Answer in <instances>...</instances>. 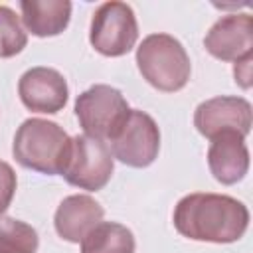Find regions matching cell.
<instances>
[{
	"instance_id": "9a60e30c",
	"label": "cell",
	"mask_w": 253,
	"mask_h": 253,
	"mask_svg": "<svg viewBox=\"0 0 253 253\" xmlns=\"http://www.w3.org/2000/svg\"><path fill=\"white\" fill-rule=\"evenodd\" d=\"M38 233L32 225L0 215V253H36Z\"/></svg>"
},
{
	"instance_id": "8992f818",
	"label": "cell",
	"mask_w": 253,
	"mask_h": 253,
	"mask_svg": "<svg viewBox=\"0 0 253 253\" xmlns=\"http://www.w3.org/2000/svg\"><path fill=\"white\" fill-rule=\"evenodd\" d=\"M113 154L107 142L89 134H77L71 138V154L61 176L81 190L97 192L113 176Z\"/></svg>"
},
{
	"instance_id": "5bb4252c",
	"label": "cell",
	"mask_w": 253,
	"mask_h": 253,
	"mask_svg": "<svg viewBox=\"0 0 253 253\" xmlns=\"http://www.w3.org/2000/svg\"><path fill=\"white\" fill-rule=\"evenodd\" d=\"M81 253H134V237L121 223L101 221L83 237Z\"/></svg>"
},
{
	"instance_id": "5b68a950",
	"label": "cell",
	"mask_w": 253,
	"mask_h": 253,
	"mask_svg": "<svg viewBox=\"0 0 253 253\" xmlns=\"http://www.w3.org/2000/svg\"><path fill=\"white\" fill-rule=\"evenodd\" d=\"M138 38V26L134 12L125 2L101 4L91 20L89 42L91 45L109 57L125 55L132 49Z\"/></svg>"
},
{
	"instance_id": "8fae6325",
	"label": "cell",
	"mask_w": 253,
	"mask_h": 253,
	"mask_svg": "<svg viewBox=\"0 0 253 253\" xmlns=\"http://www.w3.org/2000/svg\"><path fill=\"white\" fill-rule=\"evenodd\" d=\"M208 164L213 178L221 184L239 182L249 170V150L241 134L225 132L211 138Z\"/></svg>"
},
{
	"instance_id": "52a82bcc",
	"label": "cell",
	"mask_w": 253,
	"mask_h": 253,
	"mask_svg": "<svg viewBox=\"0 0 253 253\" xmlns=\"http://www.w3.org/2000/svg\"><path fill=\"white\" fill-rule=\"evenodd\" d=\"M115 158L132 168H144L154 162L160 148V130L154 119L142 111L128 113L126 121L111 140Z\"/></svg>"
},
{
	"instance_id": "6da1fadb",
	"label": "cell",
	"mask_w": 253,
	"mask_h": 253,
	"mask_svg": "<svg viewBox=\"0 0 253 253\" xmlns=\"http://www.w3.org/2000/svg\"><path fill=\"white\" fill-rule=\"evenodd\" d=\"M247 223V208L223 194H190L174 210V227L194 241L231 243L245 233Z\"/></svg>"
},
{
	"instance_id": "ac0fdd59",
	"label": "cell",
	"mask_w": 253,
	"mask_h": 253,
	"mask_svg": "<svg viewBox=\"0 0 253 253\" xmlns=\"http://www.w3.org/2000/svg\"><path fill=\"white\" fill-rule=\"evenodd\" d=\"M251 61H253V53L243 55L241 59L235 61L233 65V75H235V83L243 89L251 87Z\"/></svg>"
},
{
	"instance_id": "ba28073f",
	"label": "cell",
	"mask_w": 253,
	"mask_h": 253,
	"mask_svg": "<svg viewBox=\"0 0 253 253\" xmlns=\"http://www.w3.org/2000/svg\"><path fill=\"white\" fill-rule=\"evenodd\" d=\"M194 125L206 138H215L225 132L245 136L251 130V105L243 97H213L198 105Z\"/></svg>"
},
{
	"instance_id": "2e32d148",
	"label": "cell",
	"mask_w": 253,
	"mask_h": 253,
	"mask_svg": "<svg viewBox=\"0 0 253 253\" xmlns=\"http://www.w3.org/2000/svg\"><path fill=\"white\" fill-rule=\"evenodd\" d=\"M28 43V36L22 28L16 12L0 4V57H12L20 53Z\"/></svg>"
},
{
	"instance_id": "9c48e42d",
	"label": "cell",
	"mask_w": 253,
	"mask_h": 253,
	"mask_svg": "<svg viewBox=\"0 0 253 253\" xmlns=\"http://www.w3.org/2000/svg\"><path fill=\"white\" fill-rule=\"evenodd\" d=\"M206 49L221 61H237L251 53L253 18L251 14H227L219 18L204 38Z\"/></svg>"
},
{
	"instance_id": "7c38bea8",
	"label": "cell",
	"mask_w": 253,
	"mask_h": 253,
	"mask_svg": "<svg viewBox=\"0 0 253 253\" xmlns=\"http://www.w3.org/2000/svg\"><path fill=\"white\" fill-rule=\"evenodd\" d=\"M103 213V208L91 196H69L59 204L55 211V231L65 241L79 243L95 225L101 223Z\"/></svg>"
},
{
	"instance_id": "e0dca14e",
	"label": "cell",
	"mask_w": 253,
	"mask_h": 253,
	"mask_svg": "<svg viewBox=\"0 0 253 253\" xmlns=\"http://www.w3.org/2000/svg\"><path fill=\"white\" fill-rule=\"evenodd\" d=\"M14 192H16V174L8 162L0 160V215L8 210Z\"/></svg>"
},
{
	"instance_id": "277c9868",
	"label": "cell",
	"mask_w": 253,
	"mask_h": 253,
	"mask_svg": "<svg viewBox=\"0 0 253 253\" xmlns=\"http://www.w3.org/2000/svg\"><path fill=\"white\" fill-rule=\"evenodd\" d=\"M130 109L123 93L111 85H93L75 101V115L85 134L99 140H113Z\"/></svg>"
},
{
	"instance_id": "7a4b0ae2",
	"label": "cell",
	"mask_w": 253,
	"mask_h": 253,
	"mask_svg": "<svg viewBox=\"0 0 253 253\" xmlns=\"http://www.w3.org/2000/svg\"><path fill=\"white\" fill-rule=\"evenodd\" d=\"M12 152L24 168L42 174H61L71 154V138L51 121L28 119L16 130Z\"/></svg>"
},
{
	"instance_id": "30bf717a",
	"label": "cell",
	"mask_w": 253,
	"mask_h": 253,
	"mask_svg": "<svg viewBox=\"0 0 253 253\" xmlns=\"http://www.w3.org/2000/svg\"><path fill=\"white\" fill-rule=\"evenodd\" d=\"M22 103L36 113H57L67 103V83L63 75L51 67H32L18 83Z\"/></svg>"
},
{
	"instance_id": "4fadbf2b",
	"label": "cell",
	"mask_w": 253,
	"mask_h": 253,
	"mask_svg": "<svg viewBox=\"0 0 253 253\" xmlns=\"http://www.w3.org/2000/svg\"><path fill=\"white\" fill-rule=\"evenodd\" d=\"M22 22L38 38L61 34L71 16V4L67 0H22Z\"/></svg>"
},
{
	"instance_id": "3957f363",
	"label": "cell",
	"mask_w": 253,
	"mask_h": 253,
	"mask_svg": "<svg viewBox=\"0 0 253 253\" xmlns=\"http://www.w3.org/2000/svg\"><path fill=\"white\" fill-rule=\"evenodd\" d=\"M136 65L142 77L158 91H180L190 79V57L184 45L168 34H150L136 49Z\"/></svg>"
}]
</instances>
